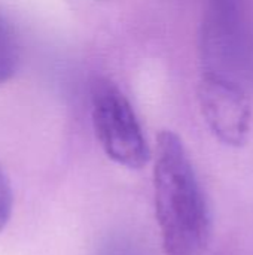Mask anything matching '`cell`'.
Masks as SVG:
<instances>
[{"label": "cell", "mask_w": 253, "mask_h": 255, "mask_svg": "<svg viewBox=\"0 0 253 255\" xmlns=\"http://www.w3.org/2000/svg\"><path fill=\"white\" fill-rule=\"evenodd\" d=\"M91 118L100 146L112 161L137 170L151 160V149L131 103L107 78L92 84Z\"/></svg>", "instance_id": "cell-2"}, {"label": "cell", "mask_w": 253, "mask_h": 255, "mask_svg": "<svg viewBox=\"0 0 253 255\" xmlns=\"http://www.w3.org/2000/svg\"><path fill=\"white\" fill-rule=\"evenodd\" d=\"M201 114L218 140L228 146L245 145L251 131V103L231 79L206 73L197 88Z\"/></svg>", "instance_id": "cell-3"}, {"label": "cell", "mask_w": 253, "mask_h": 255, "mask_svg": "<svg viewBox=\"0 0 253 255\" xmlns=\"http://www.w3.org/2000/svg\"><path fill=\"white\" fill-rule=\"evenodd\" d=\"M19 60V45L15 28L0 12V85L9 81L16 72Z\"/></svg>", "instance_id": "cell-4"}, {"label": "cell", "mask_w": 253, "mask_h": 255, "mask_svg": "<svg viewBox=\"0 0 253 255\" xmlns=\"http://www.w3.org/2000/svg\"><path fill=\"white\" fill-rule=\"evenodd\" d=\"M13 206V194L10 188V182L4 172L0 169V232L7 224Z\"/></svg>", "instance_id": "cell-5"}, {"label": "cell", "mask_w": 253, "mask_h": 255, "mask_svg": "<svg viewBox=\"0 0 253 255\" xmlns=\"http://www.w3.org/2000/svg\"><path fill=\"white\" fill-rule=\"evenodd\" d=\"M154 199L164 254H203L212 236L210 208L182 139L170 130L157 137Z\"/></svg>", "instance_id": "cell-1"}]
</instances>
